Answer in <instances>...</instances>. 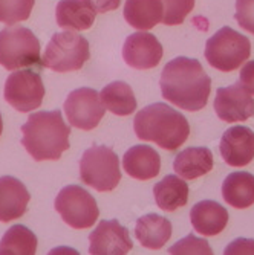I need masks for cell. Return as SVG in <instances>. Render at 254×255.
<instances>
[{
	"label": "cell",
	"instance_id": "52a82bcc",
	"mask_svg": "<svg viewBox=\"0 0 254 255\" xmlns=\"http://www.w3.org/2000/svg\"><path fill=\"white\" fill-rule=\"evenodd\" d=\"M205 60L222 72H233L251 55V43L244 34L224 26L205 44Z\"/></svg>",
	"mask_w": 254,
	"mask_h": 255
},
{
	"label": "cell",
	"instance_id": "7402d4cb",
	"mask_svg": "<svg viewBox=\"0 0 254 255\" xmlns=\"http://www.w3.org/2000/svg\"><path fill=\"white\" fill-rule=\"evenodd\" d=\"M224 200L238 210H245L254 203V176L247 171L228 174L222 183Z\"/></svg>",
	"mask_w": 254,
	"mask_h": 255
},
{
	"label": "cell",
	"instance_id": "3957f363",
	"mask_svg": "<svg viewBox=\"0 0 254 255\" xmlns=\"http://www.w3.org/2000/svg\"><path fill=\"white\" fill-rule=\"evenodd\" d=\"M133 128L141 141L155 142L167 151L179 148L190 134L186 117L164 103H155L138 112Z\"/></svg>",
	"mask_w": 254,
	"mask_h": 255
},
{
	"label": "cell",
	"instance_id": "4316f807",
	"mask_svg": "<svg viewBox=\"0 0 254 255\" xmlns=\"http://www.w3.org/2000/svg\"><path fill=\"white\" fill-rule=\"evenodd\" d=\"M164 6V25H181L186 17L193 11L195 0H161Z\"/></svg>",
	"mask_w": 254,
	"mask_h": 255
},
{
	"label": "cell",
	"instance_id": "30bf717a",
	"mask_svg": "<svg viewBox=\"0 0 254 255\" xmlns=\"http://www.w3.org/2000/svg\"><path fill=\"white\" fill-rule=\"evenodd\" d=\"M69 124L80 130H94L104 117V104L95 89L80 87L72 90L64 101Z\"/></svg>",
	"mask_w": 254,
	"mask_h": 255
},
{
	"label": "cell",
	"instance_id": "9c48e42d",
	"mask_svg": "<svg viewBox=\"0 0 254 255\" xmlns=\"http://www.w3.org/2000/svg\"><path fill=\"white\" fill-rule=\"evenodd\" d=\"M5 101L20 113H29L41 106L44 86L41 75L32 69L14 71L3 87Z\"/></svg>",
	"mask_w": 254,
	"mask_h": 255
},
{
	"label": "cell",
	"instance_id": "4fadbf2b",
	"mask_svg": "<svg viewBox=\"0 0 254 255\" xmlns=\"http://www.w3.org/2000/svg\"><path fill=\"white\" fill-rule=\"evenodd\" d=\"M163 44L149 32H135L129 35L123 46L124 61L138 71H147L159 64L163 58Z\"/></svg>",
	"mask_w": 254,
	"mask_h": 255
},
{
	"label": "cell",
	"instance_id": "ba28073f",
	"mask_svg": "<svg viewBox=\"0 0 254 255\" xmlns=\"http://www.w3.org/2000/svg\"><path fill=\"white\" fill-rule=\"evenodd\" d=\"M55 210L63 222L74 229H87L98 220V205L80 185H67L55 197Z\"/></svg>",
	"mask_w": 254,
	"mask_h": 255
},
{
	"label": "cell",
	"instance_id": "ac0fdd59",
	"mask_svg": "<svg viewBox=\"0 0 254 255\" xmlns=\"http://www.w3.org/2000/svg\"><path fill=\"white\" fill-rule=\"evenodd\" d=\"M57 25L64 31H86L94 25L97 12L84 0H60L55 8Z\"/></svg>",
	"mask_w": 254,
	"mask_h": 255
},
{
	"label": "cell",
	"instance_id": "1f68e13d",
	"mask_svg": "<svg viewBox=\"0 0 254 255\" xmlns=\"http://www.w3.org/2000/svg\"><path fill=\"white\" fill-rule=\"evenodd\" d=\"M95 12H109L121 5V0H84Z\"/></svg>",
	"mask_w": 254,
	"mask_h": 255
},
{
	"label": "cell",
	"instance_id": "7c38bea8",
	"mask_svg": "<svg viewBox=\"0 0 254 255\" xmlns=\"http://www.w3.org/2000/svg\"><path fill=\"white\" fill-rule=\"evenodd\" d=\"M215 110L218 118L225 123H244L254 115V100L239 83H236L218 89Z\"/></svg>",
	"mask_w": 254,
	"mask_h": 255
},
{
	"label": "cell",
	"instance_id": "f1b7e54d",
	"mask_svg": "<svg viewBox=\"0 0 254 255\" xmlns=\"http://www.w3.org/2000/svg\"><path fill=\"white\" fill-rule=\"evenodd\" d=\"M235 17L242 29L254 35V0H236Z\"/></svg>",
	"mask_w": 254,
	"mask_h": 255
},
{
	"label": "cell",
	"instance_id": "83f0119b",
	"mask_svg": "<svg viewBox=\"0 0 254 255\" xmlns=\"http://www.w3.org/2000/svg\"><path fill=\"white\" fill-rule=\"evenodd\" d=\"M169 252L170 254H205V255L213 254L209 242H207L205 239H198L193 234H190L186 239H182L178 243H175L169 249Z\"/></svg>",
	"mask_w": 254,
	"mask_h": 255
},
{
	"label": "cell",
	"instance_id": "7a4b0ae2",
	"mask_svg": "<svg viewBox=\"0 0 254 255\" xmlns=\"http://www.w3.org/2000/svg\"><path fill=\"white\" fill-rule=\"evenodd\" d=\"M21 133V145L34 160H58L69 148L71 127L63 121L60 110L31 113Z\"/></svg>",
	"mask_w": 254,
	"mask_h": 255
},
{
	"label": "cell",
	"instance_id": "277c9868",
	"mask_svg": "<svg viewBox=\"0 0 254 255\" xmlns=\"http://www.w3.org/2000/svg\"><path fill=\"white\" fill-rule=\"evenodd\" d=\"M0 66L6 71L43 69L40 41L32 31L23 26H9L0 31Z\"/></svg>",
	"mask_w": 254,
	"mask_h": 255
},
{
	"label": "cell",
	"instance_id": "d6986e66",
	"mask_svg": "<svg viewBox=\"0 0 254 255\" xmlns=\"http://www.w3.org/2000/svg\"><path fill=\"white\" fill-rule=\"evenodd\" d=\"M215 165V157L210 148L207 147H192L181 151L175 162L173 168L182 179H198L207 173H210Z\"/></svg>",
	"mask_w": 254,
	"mask_h": 255
},
{
	"label": "cell",
	"instance_id": "44dd1931",
	"mask_svg": "<svg viewBox=\"0 0 254 255\" xmlns=\"http://www.w3.org/2000/svg\"><path fill=\"white\" fill-rule=\"evenodd\" d=\"M135 234L141 246L147 249H161L172 237V223L158 214H146L136 222Z\"/></svg>",
	"mask_w": 254,
	"mask_h": 255
},
{
	"label": "cell",
	"instance_id": "484cf974",
	"mask_svg": "<svg viewBox=\"0 0 254 255\" xmlns=\"http://www.w3.org/2000/svg\"><path fill=\"white\" fill-rule=\"evenodd\" d=\"M35 0H0V21L12 26L29 18Z\"/></svg>",
	"mask_w": 254,
	"mask_h": 255
},
{
	"label": "cell",
	"instance_id": "8992f818",
	"mask_svg": "<svg viewBox=\"0 0 254 255\" xmlns=\"http://www.w3.org/2000/svg\"><path fill=\"white\" fill-rule=\"evenodd\" d=\"M89 57V41L74 31H64L54 34L46 46L41 63L43 67L63 74L80 71Z\"/></svg>",
	"mask_w": 254,
	"mask_h": 255
},
{
	"label": "cell",
	"instance_id": "d4e9b609",
	"mask_svg": "<svg viewBox=\"0 0 254 255\" xmlns=\"http://www.w3.org/2000/svg\"><path fill=\"white\" fill-rule=\"evenodd\" d=\"M37 252V237L23 225L11 226L0 240V255H34Z\"/></svg>",
	"mask_w": 254,
	"mask_h": 255
},
{
	"label": "cell",
	"instance_id": "2e32d148",
	"mask_svg": "<svg viewBox=\"0 0 254 255\" xmlns=\"http://www.w3.org/2000/svg\"><path fill=\"white\" fill-rule=\"evenodd\" d=\"M190 220L196 233L205 237H213L225 229L228 211L215 200H202L192 208Z\"/></svg>",
	"mask_w": 254,
	"mask_h": 255
},
{
	"label": "cell",
	"instance_id": "f546056e",
	"mask_svg": "<svg viewBox=\"0 0 254 255\" xmlns=\"http://www.w3.org/2000/svg\"><path fill=\"white\" fill-rule=\"evenodd\" d=\"M224 254H227V255H233V254H254V240L238 239V240L232 242L225 248Z\"/></svg>",
	"mask_w": 254,
	"mask_h": 255
},
{
	"label": "cell",
	"instance_id": "cb8c5ba5",
	"mask_svg": "<svg viewBox=\"0 0 254 255\" xmlns=\"http://www.w3.org/2000/svg\"><path fill=\"white\" fill-rule=\"evenodd\" d=\"M101 101L104 107L118 117H129L136 110V98L132 87L124 81H113L103 87Z\"/></svg>",
	"mask_w": 254,
	"mask_h": 255
},
{
	"label": "cell",
	"instance_id": "d6a6232c",
	"mask_svg": "<svg viewBox=\"0 0 254 255\" xmlns=\"http://www.w3.org/2000/svg\"><path fill=\"white\" fill-rule=\"evenodd\" d=\"M3 131V120H2V115H0V136H2Z\"/></svg>",
	"mask_w": 254,
	"mask_h": 255
},
{
	"label": "cell",
	"instance_id": "e0dca14e",
	"mask_svg": "<svg viewBox=\"0 0 254 255\" xmlns=\"http://www.w3.org/2000/svg\"><path fill=\"white\" fill-rule=\"evenodd\" d=\"M126 173L138 180H149L159 174L161 157L156 150L149 145H133L123 157Z\"/></svg>",
	"mask_w": 254,
	"mask_h": 255
},
{
	"label": "cell",
	"instance_id": "4dcf8cb0",
	"mask_svg": "<svg viewBox=\"0 0 254 255\" xmlns=\"http://www.w3.org/2000/svg\"><path fill=\"white\" fill-rule=\"evenodd\" d=\"M239 84L248 92L250 95H254V60L250 63H245V66L242 67Z\"/></svg>",
	"mask_w": 254,
	"mask_h": 255
},
{
	"label": "cell",
	"instance_id": "603a6c76",
	"mask_svg": "<svg viewBox=\"0 0 254 255\" xmlns=\"http://www.w3.org/2000/svg\"><path fill=\"white\" fill-rule=\"evenodd\" d=\"M189 193H190L189 185L175 174L166 176L163 180H159L153 188L156 205L161 210L169 211V213L176 211L181 206L187 205Z\"/></svg>",
	"mask_w": 254,
	"mask_h": 255
},
{
	"label": "cell",
	"instance_id": "5b68a950",
	"mask_svg": "<svg viewBox=\"0 0 254 255\" xmlns=\"http://www.w3.org/2000/svg\"><path fill=\"white\" fill-rule=\"evenodd\" d=\"M80 179L84 185L104 193L117 188L121 180L118 156L104 145H92L80 160Z\"/></svg>",
	"mask_w": 254,
	"mask_h": 255
},
{
	"label": "cell",
	"instance_id": "ffe728a7",
	"mask_svg": "<svg viewBox=\"0 0 254 255\" xmlns=\"http://www.w3.org/2000/svg\"><path fill=\"white\" fill-rule=\"evenodd\" d=\"M164 6L161 0H127L124 18L138 31H147L163 21Z\"/></svg>",
	"mask_w": 254,
	"mask_h": 255
},
{
	"label": "cell",
	"instance_id": "5bb4252c",
	"mask_svg": "<svg viewBox=\"0 0 254 255\" xmlns=\"http://www.w3.org/2000/svg\"><path fill=\"white\" fill-rule=\"evenodd\" d=\"M221 154L232 167H245L254 159V131L245 126L228 128L221 139Z\"/></svg>",
	"mask_w": 254,
	"mask_h": 255
},
{
	"label": "cell",
	"instance_id": "8fae6325",
	"mask_svg": "<svg viewBox=\"0 0 254 255\" xmlns=\"http://www.w3.org/2000/svg\"><path fill=\"white\" fill-rule=\"evenodd\" d=\"M132 248L129 229L118 220L100 222L89 236V254L92 255H124Z\"/></svg>",
	"mask_w": 254,
	"mask_h": 255
},
{
	"label": "cell",
	"instance_id": "6da1fadb",
	"mask_svg": "<svg viewBox=\"0 0 254 255\" xmlns=\"http://www.w3.org/2000/svg\"><path fill=\"white\" fill-rule=\"evenodd\" d=\"M159 86L164 100L182 110L198 112L209 103L212 78L196 58L178 57L164 66Z\"/></svg>",
	"mask_w": 254,
	"mask_h": 255
},
{
	"label": "cell",
	"instance_id": "9a60e30c",
	"mask_svg": "<svg viewBox=\"0 0 254 255\" xmlns=\"http://www.w3.org/2000/svg\"><path fill=\"white\" fill-rule=\"evenodd\" d=\"M29 191L12 176L0 177V222H14L26 213Z\"/></svg>",
	"mask_w": 254,
	"mask_h": 255
}]
</instances>
